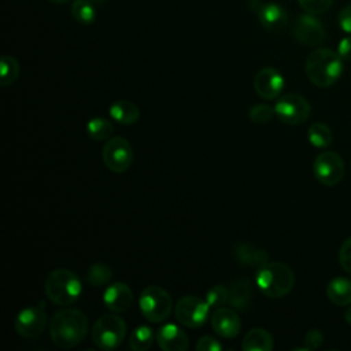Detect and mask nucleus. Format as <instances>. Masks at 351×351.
I'll return each mask as SVG.
<instances>
[{
  "mask_svg": "<svg viewBox=\"0 0 351 351\" xmlns=\"http://www.w3.org/2000/svg\"><path fill=\"white\" fill-rule=\"evenodd\" d=\"M88 333V318L77 308H63L53 314L49 322V336L55 346L73 348L78 346Z\"/></svg>",
  "mask_w": 351,
  "mask_h": 351,
  "instance_id": "obj_1",
  "label": "nucleus"
},
{
  "mask_svg": "<svg viewBox=\"0 0 351 351\" xmlns=\"http://www.w3.org/2000/svg\"><path fill=\"white\" fill-rule=\"evenodd\" d=\"M306 75L318 88L333 85L343 73V58L329 48H317L306 59Z\"/></svg>",
  "mask_w": 351,
  "mask_h": 351,
  "instance_id": "obj_2",
  "label": "nucleus"
},
{
  "mask_svg": "<svg viewBox=\"0 0 351 351\" xmlns=\"http://www.w3.org/2000/svg\"><path fill=\"white\" fill-rule=\"evenodd\" d=\"M295 276L289 266L281 262H267L256 270L255 285L267 298L280 299L293 288Z\"/></svg>",
  "mask_w": 351,
  "mask_h": 351,
  "instance_id": "obj_3",
  "label": "nucleus"
},
{
  "mask_svg": "<svg viewBox=\"0 0 351 351\" xmlns=\"http://www.w3.org/2000/svg\"><path fill=\"white\" fill-rule=\"evenodd\" d=\"M44 291L52 303L58 306H69L80 298L82 284L74 271L69 269H55L48 273L44 282Z\"/></svg>",
  "mask_w": 351,
  "mask_h": 351,
  "instance_id": "obj_4",
  "label": "nucleus"
},
{
  "mask_svg": "<svg viewBox=\"0 0 351 351\" xmlns=\"http://www.w3.org/2000/svg\"><path fill=\"white\" fill-rule=\"evenodd\" d=\"M138 307L145 319L159 324L170 315L173 299L165 288L159 285H148L140 293Z\"/></svg>",
  "mask_w": 351,
  "mask_h": 351,
  "instance_id": "obj_5",
  "label": "nucleus"
},
{
  "mask_svg": "<svg viewBox=\"0 0 351 351\" xmlns=\"http://www.w3.org/2000/svg\"><path fill=\"white\" fill-rule=\"evenodd\" d=\"M126 335L125 321L115 314L101 315L92 328L93 343L106 351L114 350L122 344Z\"/></svg>",
  "mask_w": 351,
  "mask_h": 351,
  "instance_id": "obj_6",
  "label": "nucleus"
},
{
  "mask_svg": "<svg viewBox=\"0 0 351 351\" xmlns=\"http://www.w3.org/2000/svg\"><path fill=\"white\" fill-rule=\"evenodd\" d=\"M276 117L287 125H300L310 117V103L298 93H285L274 104Z\"/></svg>",
  "mask_w": 351,
  "mask_h": 351,
  "instance_id": "obj_7",
  "label": "nucleus"
},
{
  "mask_svg": "<svg viewBox=\"0 0 351 351\" xmlns=\"http://www.w3.org/2000/svg\"><path fill=\"white\" fill-rule=\"evenodd\" d=\"M210 313V304L206 299H200L197 296H182L174 308L176 319L185 328H199L202 326Z\"/></svg>",
  "mask_w": 351,
  "mask_h": 351,
  "instance_id": "obj_8",
  "label": "nucleus"
},
{
  "mask_svg": "<svg viewBox=\"0 0 351 351\" xmlns=\"http://www.w3.org/2000/svg\"><path fill=\"white\" fill-rule=\"evenodd\" d=\"M103 162L114 173L126 171L133 162V148L130 143L121 137H110L101 151Z\"/></svg>",
  "mask_w": 351,
  "mask_h": 351,
  "instance_id": "obj_9",
  "label": "nucleus"
},
{
  "mask_svg": "<svg viewBox=\"0 0 351 351\" xmlns=\"http://www.w3.org/2000/svg\"><path fill=\"white\" fill-rule=\"evenodd\" d=\"M47 325V313L45 303L41 300L37 304L26 306L22 308L14 321V328L18 335L22 337H36L45 329Z\"/></svg>",
  "mask_w": 351,
  "mask_h": 351,
  "instance_id": "obj_10",
  "label": "nucleus"
},
{
  "mask_svg": "<svg viewBox=\"0 0 351 351\" xmlns=\"http://www.w3.org/2000/svg\"><path fill=\"white\" fill-rule=\"evenodd\" d=\"M313 173L318 182L325 186H333L344 176V162L337 152L325 151L314 159Z\"/></svg>",
  "mask_w": 351,
  "mask_h": 351,
  "instance_id": "obj_11",
  "label": "nucleus"
},
{
  "mask_svg": "<svg viewBox=\"0 0 351 351\" xmlns=\"http://www.w3.org/2000/svg\"><path fill=\"white\" fill-rule=\"evenodd\" d=\"M293 37L303 45L317 47L325 41V29L313 14L299 15L293 25Z\"/></svg>",
  "mask_w": 351,
  "mask_h": 351,
  "instance_id": "obj_12",
  "label": "nucleus"
},
{
  "mask_svg": "<svg viewBox=\"0 0 351 351\" xmlns=\"http://www.w3.org/2000/svg\"><path fill=\"white\" fill-rule=\"evenodd\" d=\"M250 8L256 12L261 25L270 32L281 30L287 22V11L277 3H263L261 0H250Z\"/></svg>",
  "mask_w": 351,
  "mask_h": 351,
  "instance_id": "obj_13",
  "label": "nucleus"
},
{
  "mask_svg": "<svg viewBox=\"0 0 351 351\" xmlns=\"http://www.w3.org/2000/svg\"><path fill=\"white\" fill-rule=\"evenodd\" d=\"M285 85L282 74L274 67L261 69L254 78V89L262 99L273 100L280 96Z\"/></svg>",
  "mask_w": 351,
  "mask_h": 351,
  "instance_id": "obj_14",
  "label": "nucleus"
},
{
  "mask_svg": "<svg viewBox=\"0 0 351 351\" xmlns=\"http://www.w3.org/2000/svg\"><path fill=\"white\" fill-rule=\"evenodd\" d=\"M211 328L218 336L233 339L240 333L241 319L233 307L221 306L211 315Z\"/></svg>",
  "mask_w": 351,
  "mask_h": 351,
  "instance_id": "obj_15",
  "label": "nucleus"
},
{
  "mask_svg": "<svg viewBox=\"0 0 351 351\" xmlns=\"http://www.w3.org/2000/svg\"><path fill=\"white\" fill-rule=\"evenodd\" d=\"M103 303L112 313H125L133 303V291L126 282H112L103 293Z\"/></svg>",
  "mask_w": 351,
  "mask_h": 351,
  "instance_id": "obj_16",
  "label": "nucleus"
},
{
  "mask_svg": "<svg viewBox=\"0 0 351 351\" xmlns=\"http://www.w3.org/2000/svg\"><path fill=\"white\" fill-rule=\"evenodd\" d=\"M155 340L163 351H185L189 346L186 333L176 324L162 325L155 333Z\"/></svg>",
  "mask_w": 351,
  "mask_h": 351,
  "instance_id": "obj_17",
  "label": "nucleus"
},
{
  "mask_svg": "<svg viewBox=\"0 0 351 351\" xmlns=\"http://www.w3.org/2000/svg\"><path fill=\"white\" fill-rule=\"evenodd\" d=\"M254 296V282L248 278H240L230 285L228 303L237 311H248L252 307Z\"/></svg>",
  "mask_w": 351,
  "mask_h": 351,
  "instance_id": "obj_18",
  "label": "nucleus"
},
{
  "mask_svg": "<svg viewBox=\"0 0 351 351\" xmlns=\"http://www.w3.org/2000/svg\"><path fill=\"white\" fill-rule=\"evenodd\" d=\"M233 255L240 265L247 267H261L269 262V256L265 250L248 243H237L233 248Z\"/></svg>",
  "mask_w": 351,
  "mask_h": 351,
  "instance_id": "obj_19",
  "label": "nucleus"
},
{
  "mask_svg": "<svg viewBox=\"0 0 351 351\" xmlns=\"http://www.w3.org/2000/svg\"><path fill=\"white\" fill-rule=\"evenodd\" d=\"M274 347L273 336L263 328H254L243 339V351H271Z\"/></svg>",
  "mask_w": 351,
  "mask_h": 351,
  "instance_id": "obj_20",
  "label": "nucleus"
},
{
  "mask_svg": "<svg viewBox=\"0 0 351 351\" xmlns=\"http://www.w3.org/2000/svg\"><path fill=\"white\" fill-rule=\"evenodd\" d=\"M108 114L112 121H115L121 125H133L140 118L138 107L133 101H129V100L114 101L108 108Z\"/></svg>",
  "mask_w": 351,
  "mask_h": 351,
  "instance_id": "obj_21",
  "label": "nucleus"
},
{
  "mask_svg": "<svg viewBox=\"0 0 351 351\" xmlns=\"http://www.w3.org/2000/svg\"><path fill=\"white\" fill-rule=\"evenodd\" d=\"M326 296L336 306L351 304V280L344 277L330 280L326 285Z\"/></svg>",
  "mask_w": 351,
  "mask_h": 351,
  "instance_id": "obj_22",
  "label": "nucleus"
},
{
  "mask_svg": "<svg viewBox=\"0 0 351 351\" xmlns=\"http://www.w3.org/2000/svg\"><path fill=\"white\" fill-rule=\"evenodd\" d=\"M307 138L315 148H326L332 144L333 133L324 122H314L307 130Z\"/></svg>",
  "mask_w": 351,
  "mask_h": 351,
  "instance_id": "obj_23",
  "label": "nucleus"
},
{
  "mask_svg": "<svg viewBox=\"0 0 351 351\" xmlns=\"http://www.w3.org/2000/svg\"><path fill=\"white\" fill-rule=\"evenodd\" d=\"M86 133L90 138L101 141V140H108L114 132L112 123L101 117H95L88 121L86 126Z\"/></svg>",
  "mask_w": 351,
  "mask_h": 351,
  "instance_id": "obj_24",
  "label": "nucleus"
},
{
  "mask_svg": "<svg viewBox=\"0 0 351 351\" xmlns=\"http://www.w3.org/2000/svg\"><path fill=\"white\" fill-rule=\"evenodd\" d=\"M154 343V332L147 325H140L133 329L129 337V347L133 351H145Z\"/></svg>",
  "mask_w": 351,
  "mask_h": 351,
  "instance_id": "obj_25",
  "label": "nucleus"
},
{
  "mask_svg": "<svg viewBox=\"0 0 351 351\" xmlns=\"http://www.w3.org/2000/svg\"><path fill=\"white\" fill-rule=\"evenodd\" d=\"M111 277H112V270L110 269V266H107L106 263H101V262L92 263L86 270V280L95 288L107 285L110 282Z\"/></svg>",
  "mask_w": 351,
  "mask_h": 351,
  "instance_id": "obj_26",
  "label": "nucleus"
},
{
  "mask_svg": "<svg viewBox=\"0 0 351 351\" xmlns=\"http://www.w3.org/2000/svg\"><path fill=\"white\" fill-rule=\"evenodd\" d=\"M19 63L11 55L1 56L0 60V85L8 86L14 84L19 75Z\"/></svg>",
  "mask_w": 351,
  "mask_h": 351,
  "instance_id": "obj_27",
  "label": "nucleus"
},
{
  "mask_svg": "<svg viewBox=\"0 0 351 351\" xmlns=\"http://www.w3.org/2000/svg\"><path fill=\"white\" fill-rule=\"evenodd\" d=\"M71 14L81 25H90L96 18V10L89 0H75L71 5Z\"/></svg>",
  "mask_w": 351,
  "mask_h": 351,
  "instance_id": "obj_28",
  "label": "nucleus"
},
{
  "mask_svg": "<svg viewBox=\"0 0 351 351\" xmlns=\"http://www.w3.org/2000/svg\"><path fill=\"white\" fill-rule=\"evenodd\" d=\"M276 115L274 107L269 104H255L248 110V118L255 123H266Z\"/></svg>",
  "mask_w": 351,
  "mask_h": 351,
  "instance_id": "obj_29",
  "label": "nucleus"
},
{
  "mask_svg": "<svg viewBox=\"0 0 351 351\" xmlns=\"http://www.w3.org/2000/svg\"><path fill=\"white\" fill-rule=\"evenodd\" d=\"M228 298H229V288L221 284L211 287L206 293V300L210 304V307H217V308L228 303Z\"/></svg>",
  "mask_w": 351,
  "mask_h": 351,
  "instance_id": "obj_30",
  "label": "nucleus"
},
{
  "mask_svg": "<svg viewBox=\"0 0 351 351\" xmlns=\"http://www.w3.org/2000/svg\"><path fill=\"white\" fill-rule=\"evenodd\" d=\"M300 7L313 15H319L326 12L330 7L333 0H298Z\"/></svg>",
  "mask_w": 351,
  "mask_h": 351,
  "instance_id": "obj_31",
  "label": "nucleus"
},
{
  "mask_svg": "<svg viewBox=\"0 0 351 351\" xmlns=\"http://www.w3.org/2000/svg\"><path fill=\"white\" fill-rule=\"evenodd\" d=\"M339 262L343 270L351 273V237L343 241L339 250Z\"/></svg>",
  "mask_w": 351,
  "mask_h": 351,
  "instance_id": "obj_32",
  "label": "nucleus"
},
{
  "mask_svg": "<svg viewBox=\"0 0 351 351\" xmlns=\"http://www.w3.org/2000/svg\"><path fill=\"white\" fill-rule=\"evenodd\" d=\"M322 340H324V336H322V333L318 329H310L304 335V339H303L304 347H306L307 351L318 348L322 344Z\"/></svg>",
  "mask_w": 351,
  "mask_h": 351,
  "instance_id": "obj_33",
  "label": "nucleus"
},
{
  "mask_svg": "<svg viewBox=\"0 0 351 351\" xmlns=\"http://www.w3.org/2000/svg\"><path fill=\"white\" fill-rule=\"evenodd\" d=\"M197 351H221L222 344L213 336H203L196 343Z\"/></svg>",
  "mask_w": 351,
  "mask_h": 351,
  "instance_id": "obj_34",
  "label": "nucleus"
},
{
  "mask_svg": "<svg viewBox=\"0 0 351 351\" xmlns=\"http://www.w3.org/2000/svg\"><path fill=\"white\" fill-rule=\"evenodd\" d=\"M339 25L343 32L351 33V4L343 7L339 12Z\"/></svg>",
  "mask_w": 351,
  "mask_h": 351,
  "instance_id": "obj_35",
  "label": "nucleus"
},
{
  "mask_svg": "<svg viewBox=\"0 0 351 351\" xmlns=\"http://www.w3.org/2000/svg\"><path fill=\"white\" fill-rule=\"evenodd\" d=\"M339 55L343 58V60H351V36L344 37L337 47Z\"/></svg>",
  "mask_w": 351,
  "mask_h": 351,
  "instance_id": "obj_36",
  "label": "nucleus"
},
{
  "mask_svg": "<svg viewBox=\"0 0 351 351\" xmlns=\"http://www.w3.org/2000/svg\"><path fill=\"white\" fill-rule=\"evenodd\" d=\"M344 319H346L347 324L351 325V306L346 310V313H344Z\"/></svg>",
  "mask_w": 351,
  "mask_h": 351,
  "instance_id": "obj_37",
  "label": "nucleus"
},
{
  "mask_svg": "<svg viewBox=\"0 0 351 351\" xmlns=\"http://www.w3.org/2000/svg\"><path fill=\"white\" fill-rule=\"evenodd\" d=\"M51 3H56V4H62V3H66V1H69V0H49Z\"/></svg>",
  "mask_w": 351,
  "mask_h": 351,
  "instance_id": "obj_38",
  "label": "nucleus"
},
{
  "mask_svg": "<svg viewBox=\"0 0 351 351\" xmlns=\"http://www.w3.org/2000/svg\"><path fill=\"white\" fill-rule=\"evenodd\" d=\"M89 1H92V3H103L104 0H89Z\"/></svg>",
  "mask_w": 351,
  "mask_h": 351,
  "instance_id": "obj_39",
  "label": "nucleus"
}]
</instances>
